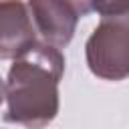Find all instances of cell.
I'll return each instance as SVG.
<instances>
[{
    "label": "cell",
    "mask_w": 129,
    "mask_h": 129,
    "mask_svg": "<svg viewBox=\"0 0 129 129\" xmlns=\"http://www.w3.org/2000/svg\"><path fill=\"white\" fill-rule=\"evenodd\" d=\"M38 42L64 48L77 30L79 16L62 0H26Z\"/></svg>",
    "instance_id": "cell-3"
},
{
    "label": "cell",
    "mask_w": 129,
    "mask_h": 129,
    "mask_svg": "<svg viewBox=\"0 0 129 129\" xmlns=\"http://www.w3.org/2000/svg\"><path fill=\"white\" fill-rule=\"evenodd\" d=\"M79 18H83V16H87V14H91L93 12V8H91V2L89 0H62Z\"/></svg>",
    "instance_id": "cell-6"
},
{
    "label": "cell",
    "mask_w": 129,
    "mask_h": 129,
    "mask_svg": "<svg viewBox=\"0 0 129 129\" xmlns=\"http://www.w3.org/2000/svg\"><path fill=\"white\" fill-rule=\"evenodd\" d=\"M62 73V52L44 42H36L22 56L14 58L4 83V99L8 103L4 121L28 129L48 125L60 107L58 83Z\"/></svg>",
    "instance_id": "cell-1"
},
{
    "label": "cell",
    "mask_w": 129,
    "mask_h": 129,
    "mask_svg": "<svg viewBox=\"0 0 129 129\" xmlns=\"http://www.w3.org/2000/svg\"><path fill=\"white\" fill-rule=\"evenodd\" d=\"M4 101V81L0 79V103Z\"/></svg>",
    "instance_id": "cell-7"
},
{
    "label": "cell",
    "mask_w": 129,
    "mask_h": 129,
    "mask_svg": "<svg viewBox=\"0 0 129 129\" xmlns=\"http://www.w3.org/2000/svg\"><path fill=\"white\" fill-rule=\"evenodd\" d=\"M89 2H91L93 12L101 14V18L129 10V0H89Z\"/></svg>",
    "instance_id": "cell-5"
},
{
    "label": "cell",
    "mask_w": 129,
    "mask_h": 129,
    "mask_svg": "<svg viewBox=\"0 0 129 129\" xmlns=\"http://www.w3.org/2000/svg\"><path fill=\"white\" fill-rule=\"evenodd\" d=\"M89 71L103 81L129 77V10L103 16L85 44Z\"/></svg>",
    "instance_id": "cell-2"
},
{
    "label": "cell",
    "mask_w": 129,
    "mask_h": 129,
    "mask_svg": "<svg viewBox=\"0 0 129 129\" xmlns=\"http://www.w3.org/2000/svg\"><path fill=\"white\" fill-rule=\"evenodd\" d=\"M38 42L24 0H0V60L18 58Z\"/></svg>",
    "instance_id": "cell-4"
}]
</instances>
